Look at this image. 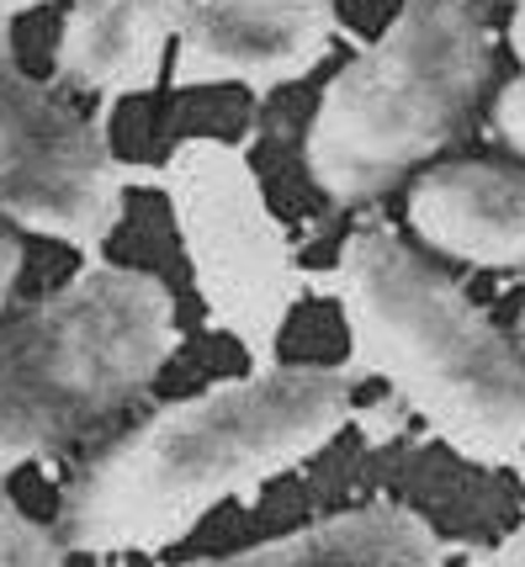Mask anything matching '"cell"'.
<instances>
[{"mask_svg":"<svg viewBox=\"0 0 525 567\" xmlns=\"http://www.w3.org/2000/svg\"><path fill=\"white\" fill-rule=\"evenodd\" d=\"M356 371L250 367L154 409L70 477L59 542L70 557H154L213 509L308 467L356 414Z\"/></svg>","mask_w":525,"mask_h":567,"instance_id":"1","label":"cell"},{"mask_svg":"<svg viewBox=\"0 0 525 567\" xmlns=\"http://www.w3.org/2000/svg\"><path fill=\"white\" fill-rule=\"evenodd\" d=\"M350 371L382 382L403 414L462 462L525 467V346L399 228H356L329 271Z\"/></svg>","mask_w":525,"mask_h":567,"instance_id":"2","label":"cell"},{"mask_svg":"<svg viewBox=\"0 0 525 567\" xmlns=\"http://www.w3.org/2000/svg\"><path fill=\"white\" fill-rule=\"evenodd\" d=\"M494 80V27L477 0L403 11L325 85L302 127V171L334 207H367L441 165Z\"/></svg>","mask_w":525,"mask_h":567,"instance_id":"3","label":"cell"},{"mask_svg":"<svg viewBox=\"0 0 525 567\" xmlns=\"http://www.w3.org/2000/svg\"><path fill=\"white\" fill-rule=\"evenodd\" d=\"M181 350L175 292L154 271L85 260L0 323V488L123 414Z\"/></svg>","mask_w":525,"mask_h":567,"instance_id":"4","label":"cell"},{"mask_svg":"<svg viewBox=\"0 0 525 567\" xmlns=\"http://www.w3.org/2000/svg\"><path fill=\"white\" fill-rule=\"evenodd\" d=\"M150 186L165 192L207 323L245 350L250 367H271L308 276L245 148L181 138L150 171Z\"/></svg>","mask_w":525,"mask_h":567,"instance_id":"5","label":"cell"},{"mask_svg":"<svg viewBox=\"0 0 525 567\" xmlns=\"http://www.w3.org/2000/svg\"><path fill=\"white\" fill-rule=\"evenodd\" d=\"M150 171L127 165L106 127L17 64L0 27V223L96 260L123 228L127 192Z\"/></svg>","mask_w":525,"mask_h":567,"instance_id":"6","label":"cell"},{"mask_svg":"<svg viewBox=\"0 0 525 567\" xmlns=\"http://www.w3.org/2000/svg\"><path fill=\"white\" fill-rule=\"evenodd\" d=\"M340 32L334 0H175L171 91L239 85L266 101L325 64Z\"/></svg>","mask_w":525,"mask_h":567,"instance_id":"7","label":"cell"},{"mask_svg":"<svg viewBox=\"0 0 525 567\" xmlns=\"http://www.w3.org/2000/svg\"><path fill=\"white\" fill-rule=\"evenodd\" d=\"M409 234L473 271H525V165L441 159L403 192Z\"/></svg>","mask_w":525,"mask_h":567,"instance_id":"8","label":"cell"},{"mask_svg":"<svg viewBox=\"0 0 525 567\" xmlns=\"http://www.w3.org/2000/svg\"><path fill=\"white\" fill-rule=\"evenodd\" d=\"M175 0H75L59 27V85L101 101L154 91L171 70Z\"/></svg>","mask_w":525,"mask_h":567,"instance_id":"9","label":"cell"},{"mask_svg":"<svg viewBox=\"0 0 525 567\" xmlns=\"http://www.w3.org/2000/svg\"><path fill=\"white\" fill-rule=\"evenodd\" d=\"M446 536L409 504H356L340 515L308 519L287 536L255 542L245 551L197 557L175 567H446Z\"/></svg>","mask_w":525,"mask_h":567,"instance_id":"10","label":"cell"},{"mask_svg":"<svg viewBox=\"0 0 525 567\" xmlns=\"http://www.w3.org/2000/svg\"><path fill=\"white\" fill-rule=\"evenodd\" d=\"M0 567H70V546L43 519H27L11 498H0Z\"/></svg>","mask_w":525,"mask_h":567,"instance_id":"11","label":"cell"},{"mask_svg":"<svg viewBox=\"0 0 525 567\" xmlns=\"http://www.w3.org/2000/svg\"><path fill=\"white\" fill-rule=\"evenodd\" d=\"M488 127H494V138H500L515 159L525 165V70L504 85L500 96H494V112H488Z\"/></svg>","mask_w":525,"mask_h":567,"instance_id":"12","label":"cell"},{"mask_svg":"<svg viewBox=\"0 0 525 567\" xmlns=\"http://www.w3.org/2000/svg\"><path fill=\"white\" fill-rule=\"evenodd\" d=\"M22 271H27V234H17L11 223H0V308L11 302Z\"/></svg>","mask_w":525,"mask_h":567,"instance_id":"13","label":"cell"},{"mask_svg":"<svg viewBox=\"0 0 525 567\" xmlns=\"http://www.w3.org/2000/svg\"><path fill=\"white\" fill-rule=\"evenodd\" d=\"M473 567H525V519L504 536V542L473 551Z\"/></svg>","mask_w":525,"mask_h":567,"instance_id":"14","label":"cell"},{"mask_svg":"<svg viewBox=\"0 0 525 567\" xmlns=\"http://www.w3.org/2000/svg\"><path fill=\"white\" fill-rule=\"evenodd\" d=\"M500 6H509V53L521 59V70H525V0H500Z\"/></svg>","mask_w":525,"mask_h":567,"instance_id":"15","label":"cell"},{"mask_svg":"<svg viewBox=\"0 0 525 567\" xmlns=\"http://www.w3.org/2000/svg\"><path fill=\"white\" fill-rule=\"evenodd\" d=\"M43 6H59V0H0V27H11L17 17H27V11H43ZM75 6V0H70Z\"/></svg>","mask_w":525,"mask_h":567,"instance_id":"16","label":"cell"},{"mask_svg":"<svg viewBox=\"0 0 525 567\" xmlns=\"http://www.w3.org/2000/svg\"><path fill=\"white\" fill-rule=\"evenodd\" d=\"M515 329H521V346H525V297H521V319H515Z\"/></svg>","mask_w":525,"mask_h":567,"instance_id":"17","label":"cell"}]
</instances>
